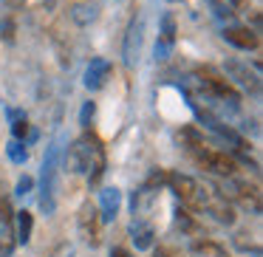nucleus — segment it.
<instances>
[{
    "mask_svg": "<svg viewBox=\"0 0 263 257\" xmlns=\"http://www.w3.org/2000/svg\"><path fill=\"white\" fill-rule=\"evenodd\" d=\"M65 167L71 172H88V184L97 187L105 175V167H108L102 142L93 133H82L65 153Z\"/></svg>",
    "mask_w": 263,
    "mask_h": 257,
    "instance_id": "nucleus-1",
    "label": "nucleus"
},
{
    "mask_svg": "<svg viewBox=\"0 0 263 257\" xmlns=\"http://www.w3.org/2000/svg\"><path fill=\"white\" fill-rule=\"evenodd\" d=\"M164 184L173 189V195H176L181 204L190 206V209H206V204H210V198H212L210 187H204L201 181H195V178H190V175H181V172H167Z\"/></svg>",
    "mask_w": 263,
    "mask_h": 257,
    "instance_id": "nucleus-2",
    "label": "nucleus"
},
{
    "mask_svg": "<svg viewBox=\"0 0 263 257\" xmlns=\"http://www.w3.org/2000/svg\"><path fill=\"white\" fill-rule=\"evenodd\" d=\"M60 139L48 144L46 161H43V187H40V209L51 215L57 209V167H60Z\"/></svg>",
    "mask_w": 263,
    "mask_h": 257,
    "instance_id": "nucleus-3",
    "label": "nucleus"
},
{
    "mask_svg": "<svg viewBox=\"0 0 263 257\" xmlns=\"http://www.w3.org/2000/svg\"><path fill=\"white\" fill-rule=\"evenodd\" d=\"M198 88L204 91V96H212V99H218V102L229 105L232 110H238L240 93L235 91L232 82L223 80L215 68H210V65H206V68H198Z\"/></svg>",
    "mask_w": 263,
    "mask_h": 257,
    "instance_id": "nucleus-4",
    "label": "nucleus"
},
{
    "mask_svg": "<svg viewBox=\"0 0 263 257\" xmlns=\"http://www.w3.org/2000/svg\"><path fill=\"white\" fill-rule=\"evenodd\" d=\"M195 159H198V164L204 167V170L215 172V175H223V178L235 175V170H238V161H235L229 153H223V150H212V147H206V144L195 153Z\"/></svg>",
    "mask_w": 263,
    "mask_h": 257,
    "instance_id": "nucleus-5",
    "label": "nucleus"
},
{
    "mask_svg": "<svg viewBox=\"0 0 263 257\" xmlns=\"http://www.w3.org/2000/svg\"><path fill=\"white\" fill-rule=\"evenodd\" d=\"M77 226H80V234L85 243L91 246H99V238H102V218H99V209L85 201L80 206V215H77Z\"/></svg>",
    "mask_w": 263,
    "mask_h": 257,
    "instance_id": "nucleus-6",
    "label": "nucleus"
},
{
    "mask_svg": "<svg viewBox=\"0 0 263 257\" xmlns=\"http://www.w3.org/2000/svg\"><path fill=\"white\" fill-rule=\"evenodd\" d=\"M223 195H229V198H235L243 209H249V212H260V192H257V187H252L249 181H235L232 175H229V181H227V192Z\"/></svg>",
    "mask_w": 263,
    "mask_h": 257,
    "instance_id": "nucleus-7",
    "label": "nucleus"
},
{
    "mask_svg": "<svg viewBox=\"0 0 263 257\" xmlns=\"http://www.w3.org/2000/svg\"><path fill=\"white\" fill-rule=\"evenodd\" d=\"M223 40H227L229 46L240 48V51H252V48L260 46V37H257L249 26H227V29H223Z\"/></svg>",
    "mask_w": 263,
    "mask_h": 257,
    "instance_id": "nucleus-8",
    "label": "nucleus"
},
{
    "mask_svg": "<svg viewBox=\"0 0 263 257\" xmlns=\"http://www.w3.org/2000/svg\"><path fill=\"white\" fill-rule=\"evenodd\" d=\"M139 51H142V20L133 17V23L127 26V34H125V46H122V57H125L127 68L136 65Z\"/></svg>",
    "mask_w": 263,
    "mask_h": 257,
    "instance_id": "nucleus-9",
    "label": "nucleus"
},
{
    "mask_svg": "<svg viewBox=\"0 0 263 257\" xmlns=\"http://www.w3.org/2000/svg\"><path fill=\"white\" fill-rule=\"evenodd\" d=\"M110 63L105 57H97L91 60V65L85 68V88L88 91H99V88H105V82L110 80Z\"/></svg>",
    "mask_w": 263,
    "mask_h": 257,
    "instance_id": "nucleus-10",
    "label": "nucleus"
},
{
    "mask_svg": "<svg viewBox=\"0 0 263 257\" xmlns=\"http://www.w3.org/2000/svg\"><path fill=\"white\" fill-rule=\"evenodd\" d=\"M119 206H122V192L116 187H105L99 192V218H102V223L114 221L119 215Z\"/></svg>",
    "mask_w": 263,
    "mask_h": 257,
    "instance_id": "nucleus-11",
    "label": "nucleus"
},
{
    "mask_svg": "<svg viewBox=\"0 0 263 257\" xmlns=\"http://www.w3.org/2000/svg\"><path fill=\"white\" fill-rule=\"evenodd\" d=\"M173 46H176V20H173V14H164L161 34H159V43H156V60H167L173 54Z\"/></svg>",
    "mask_w": 263,
    "mask_h": 257,
    "instance_id": "nucleus-12",
    "label": "nucleus"
},
{
    "mask_svg": "<svg viewBox=\"0 0 263 257\" xmlns=\"http://www.w3.org/2000/svg\"><path fill=\"white\" fill-rule=\"evenodd\" d=\"M227 71H229V76H232V80L238 82L240 88H246V91H252V93H257V91H260V82H257V74H252V71L246 68L243 63H235V60H229V63H227Z\"/></svg>",
    "mask_w": 263,
    "mask_h": 257,
    "instance_id": "nucleus-13",
    "label": "nucleus"
},
{
    "mask_svg": "<svg viewBox=\"0 0 263 257\" xmlns=\"http://www.w3.org/2000/svg\"><path fill=\"white\" fill-rule=\"evenodd\" d=\"M204 212H210V215L215 218L218 223H223V226H232L235 223V209L227 204V195H212Z\"/></svg>",
    "mask_w": 263,
    "mask_h": 257,
    "instance_id": "nucleus-14",
    "label": "nucleus"
},
{
    "mask_svg": "<svg viewBox=\"0 0 263 257\" xmlns=\"http://www.w3.org/2000/svg\"><path fill=\"white\" fill-rule=\"evenodd\" d=\"M190 249H193L195 257H227V249L212 238H195Z\"/></svg>",
    "mask_w": 263,
    "mask_h": 257,
    "instance_id": "nucleus-15",
    "label": "nucleus"
},
{
    "mask_svg": "<svg viewBox=\"0 0 263 257\" xmlns=\"http://www.w3.org/2000/svg\"><path fill=\"white\" fill-rule=\"evenodd\" d=\"M130 234H133V243H136V249H153V238H156V232H153V226H150V223H144V221H133Z\"/></svg>",
    "mask_w": 263,
    "mask_h": 257,
    "instance_id": "nucleus-16",
    "label": "nucleus"
},
{
    "mask_svg": "<svg viewBox=\"0 0 263 257\" xmlns=\"http://www.w3.org/2000/svg\"><path fill=\"white\" fill-rule=\"evenodd\" d=\"M31 229H34V218H31V212H17V234H14V238H17V243H29L31 240Z\"/></svg>",
    "mask_w": 263,
    "mask_h": 257,
    "instance_id": "nucleus-17",
    "label": "nucleus"
},
{
    "mask_svg": "<svg viewBox=\"0 0 263 257\" xmlns=\"http://www.w3.org/2000/svg\"><path fill=\"white\" fill-rule=\"evenodd\" d=\"M14 246H17V238H14L12 223H0V257H12Z\"/></svg>",
    "mask_w": 263,
    "mask_h": 257,
    "instance_id": "nucleus-18",
    "label": "nucleus"
},
{
    "mask_svg": "<svg viewBox=\"0 0 263 257\" xmlns=\"http://www.w3.org/2000/svg\"><path fill=\"white\" fill-rule=\"evenodd\" d=\"M9 119H12V136L17 142H26V133H29V119H26L23 110H9Z\"/></svg>",
    "mask_w": 263,
    "mask_h": 257,
    "instance_id": "nucleus-19",
    "label": "nucleus"
},
{
    "mask_svg": "<svg viewBox=\"0 0 263 257\" xmlns=\"http://www.w3.org/2000/svg\"><path fill=\"white\" fill-rule=\"evenodd\" d=\"M12 198H9L6 184L0 181V223H12Z\"/></svg>",
    "mask_w": 263,
    "mask_h": 257,
    "instance_id": "nucleus-20",
    "label": "nucleus"
},
{
    "mask_svg": "<svg viewBox=\"0 0 263 257\" xmlns=\"http://www.w3.org/2000/svg\"><path fill=\"white\" fill-rule=\"evenodd\" d=\"M6 153H9V159H12L14 164H26V161H29V150H26V144L17 142V139H12V142H9Z\"/></svg>",
    "mask_w": 263,
    "mask_h": 257,
    "instance_id": "nucleus-21",
    "label": "nucleus"
},
{
    "mask_svg": "<svg viewBox=\"0 0 263 257\" xmlns=\"http://www.w3.org/2000/svg\"><path fill=\"white\" fill-rule=\"evenodd\" d=\"M176 215H178L176 223H178V229H181V232H195V229H198V226H195V218L190 215L187 209H178Z\"/></svg>",
    "mask_w": 263,
    "mask_h": 257,
    "instance_id": "nucleus-22",
    "label": "nucleus"
},
{
    "mask_svg": "<svg viewBox=\"0 0 263 257\" xmlns=\"http://www.w3.org/2000/svg\"><path fill=\"white\" fill-rule=\"evenodd\" d=\"M93 116H97V105H93V102H85V105H82V110H80V125L85 127V130L91 127Z\"/></svg>",
    "mask_w": 263,
    "mask_h": 257,
    "instance_id": "nucleus-23",
    "label": "nucleus"
},
{
    "mask_svg": "<svg viewBox=\"0 0 263 257\" xmlns=\"http://www.w3.org/2000/svg\"><path fill=\"white\" fill-rule=\"evenodd\" d=\"M14 31H17V26H14L12 17L0 20V34H3V40H6V43H14Z\"/></svg>",
    "mask_w": 263,
    "mask_h": 257,
    "instance_id": "nucleus-24",
    "label": "nucleus"
},
{
    "mask_svg": "<svg viewBox=\"0 0 263 257\" xmlns=\"http://www.w3.org/2000/svg\"><path fill=\"white\" fill-rule=\"evenodd\" d=\"M31 187H34V181H31L29 175H20V181H17V195H29Z\"/></svg>",
    "mask_w": 263,
    "mask_h": 257,
    "instance_id": "nucleus-25",
    "label": "nucleus"
},
{
    "mask_svg": "<svg viewBox=\"0 0 263 257\" xmlns=\"http://www.w3.org/2000/svg\"><path fill=\"white\" fill-rule=\"evenodd\" d=\"M210 6L212 9H215V14H218V17H232V9H229V6H223V3H218V0H210Z\"/></svg>",
    "mask_w": 263,
    "mask_h": 257,
    "instance_id": "nucleus-26",
    "label": "nucleus"
},
{
    "mask_svg": "<svg viewBox=\"0 0 263 257\" xmlns=\"http://www.w3.org/2000/svg\"><path fill=\"white\" fill-rule=\"evenodd\" d=\"M51 257H74V246H71V243H60L57 249H54Z\"/></svg>",
    "mask_w": 263,
    "mask_h": 257,
    "instance_id": "nucleus-27",
    "label": "nucleus"
},
{
    "mask_svg": "<svg viewBox=\"0 0 263 257\" xmlns=\"http://www.w3.org/2000/svg\"><path fill=\"white\" fill-rule=\"evenodd\" d=\"M156 257H181V254H178L176 249H164V246H159V249H156Z\"/></svg>",
    "mask_w": 263,
    "mask_h": 257,
    "instance_id": "nucleus-28",
    "label": "nucleus"
},
{
    "mask_svg": "<svg viewBox=\"0 0 263 257\" xmlns=\"http://www.w3.org/2000/svg\"><path fill=\"white\" fill-rule=\"evenodd\" d=\"M110 257H133V254L127 249H114V251H110Z\"/></svg>",
    "mask_w": 263,
    "mask_h": 257,
    "instance_id": "nucleus-29",
    "label": "nucleus"
},
{
    "mask_svg": "<svg viewBox=\"0 0 263 257\" xmlns=\"http://www.w3.org/2000/svg\"><path fill=\"white\" fill-rule=\"evenodd\" d=\"M9 3H12V6H20V3H23V0H9Z\"/></svg>",
    "mask_w": 263,
    "mask_h": 257,
    "instance_id": "nucleus-30",
    "label": "nucleus"
}]
</instances>
